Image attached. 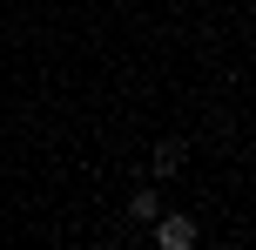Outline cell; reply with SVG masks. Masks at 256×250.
<instances>
[{
	"label": "cell",
	"mask_w": 256,
	"mask_h": 250,
	"mask_svg": "<svg viewBox=\"0 0 256 250\" xmlns=\"http://www.w3.org/2000/svg\"><path fill=\"white\" fill-rule=\"evenodd\" d=\"M148 237H155V250H196V216H176V210H155L148 216Z\"/></svg>",
	"instance_id": "cell-1"
},
{
	"label": "cell",
	"mask_w": 256,
	"mask_h": 250,
	"mask_svg": "<svg viewBox=\"0 0 256 250\" xmlns=\"http://www.w3.org/2000/svg\"><path fill=\"white\" fill-rule=\"evenodd\" d=\"M155 210H162V196H155V189H135V196H128V216H135V223H148Z\"/></svg>",
	"instance_id": "cell-3"
},
{
	"label": "cell",
	"mask_w": 256,
	"mask_h": 250,
	"mask_svg": "<svg viewBox=\"0 0 256 250\" xmlns=\"http://www.w3.org/2000/svg\"><path fill=\"white\" fill-rule=\"evenodd\" d=\"M176 169H182V142H162V149L148 156V176L162 183V176H176Z\"/></svg>",
	"instance_id": "cell-2"
}]
</instances>
